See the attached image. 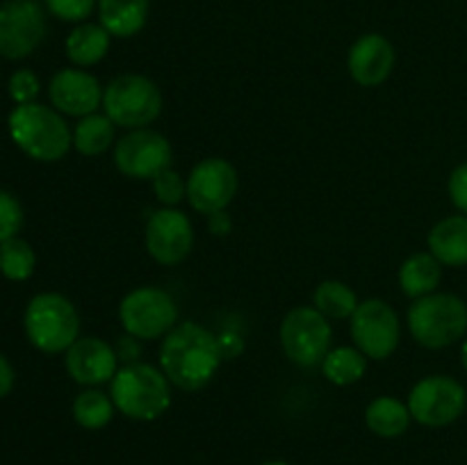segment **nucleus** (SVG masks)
I'll list each match as a JSON object with an SVG mask.
<instances>
[{"label": "nucleus", "instance_id": "nucleus-3", "mask_svg": "<svg viewBox=\"0 0 467 465\" xmlns=\"http://www.w3.org/2000/svg\"><path fill=\"white\" fill-rule=\"evenodd\" d=\"M114 408L137 422H153L171 406V381L162 367L150 363H128L109 381Z\"/></svg>", "mask_w": 467, "mask_h": 465}, {"label": "nucleus", "instance_id": "nucleus-18", "mask_svg": "<svg viewBox=\"0 0 467 465\" xmlns=\"http://www.w3.org/2000/svg\"><path fill=\"white\" fill-rule=\"evenodd\" d=\"M429 253L445 267L467 264V214H451L441 219L429 231Z\"/></svg>", "mask_w": 467, "mask_h": 465}, {"label": "nucleus", "instance_id": "nucleus-17", "mask_svg": "<svg viewBox=\"0 0 467 465\" xmlns=\"http://www.w3.org/2000/svg\"><path fill=\"white\" fill-rule=\"evenodd\" d=\"M395 46L379 32L358 36L347 55V68L360 87H379L390 78L395 68Z\"/></svg>", "mask_w": 467, "mask_h": 465}, {"label": "nucleus", "instance_id": "nucleus-26", "mask_svg": "<svg viewBox=\"0 0 467 465\" xmlns=\"http://www.w3.org/2000/svg\"><path fill=\"white\" fill-rule=\"evenodd\" d=\"M313 304L327 319H351L358 308V294L342 281H322L315 287Z\"/></svg>", "mask_w": 467, "mask_h": 465}, {"label": "nucleus", "instance_id": "nucleus-27", "mask_svg": "<svg viewBox=\"0 0 467 465\" xmlns=\"http://www.w3.org/2000/svg\"><path fill=\"white\" fill-rule=\"evenodd\" d=\"M36 255L30 242L23 237H12L7 242H0V274L7 281L21 283L35 274Z\"/></svg>", "mask_w": 467, "mask_h": 465}, {"label": "nucleus", "instance_id": "nucleus-16", "mask_svg": "<svg viewBox=\"0 0 467 465\" xmlns=\"http://www.w3.org/2000/svg\"><path fill=\"white\" fill-rule=\"evenodd\" d=\"M64 367L68 377L85 388H96L109 383L119 372V356L112 345L103 337L87 336L78 337L67 351H64Z\"/></svg>", "mask_w": 467, "mask_h": 465}, {"label": "nucleus", "instance_id": "nucleus-1", "mask_svg": "<svg viewBox=\"0 0 467 465\" xmlns=\"http://www.w3.org/2000/svg\"><path fill=\"white\" fill-rule=\"evenodd\" d=\"M222 360L219 337L196 322L176 324L160 346V367L182 392L203 390L219 372Z\"/></svg>", "mask_w": 467, "mask_h": 465}, {"label": "nucleus", "instance_id": "nucleus-23", "mask_svg": "<svg viewBox=\"0 0 467 465\" xmlns=\"http://www.w3.org/2000/svg\"><path fill=\"white\" fill-rule=\"evenodd\" d=\"M114 123L108 114H89L82 117L73 128V149L85 158L103 155L114 144Z\"/></svg>", "mask_w": 467, "mask_h": 465}, {"label": "nucleus", "instance_id": "nucleus-13", "mask_svg": "<svg viewBox=\"0 0 467 465\" xmlns=\"http://www.w3.org/2000/svg\"><path fill=\"white\" fill-rule=\"evenodd\" d=\"M240 187L237 169L223 158H205L187 176V201L201 214H214L233 203Z\"/></svg>", "mask_w": 467, "mask_h": 465}, {"label": "nucleus", "instance_id": "nucleus-21", "mask_svg": "<svg viewBox=\"0 0 467 465\" xmlns=\"http://www.w3.org/2000/svg\"><path fill=\"white\" fill-rule=\"evenodd\" d=\"M442 281V264L429 251L409 255L400 267V287L409 299L433 294Z\"/></svg>", "mask_w": 467, "mask_h": 465}, {"label": "nucleus", "instance_id": "nucleus-24", "mask_svg": "<svg viewBox=\"0 0 467 465\" xmlns=\"http://www.w3.org/2000/svg\"><path fill=\"white\" fill-rule=\"evenodd\" d=\"M322 372L333 386H354L368 372V356L358 346H336L324 358Z\"/></svg>", "mask_w": 467, "mask_h": 465}, {"label": "nucleus", "instance_id": "nucleus-10", "mask_svg": "<svg viewBox=\"0 0 467 465\" xmlns=\"http://www.w3.org/2000/svg\"><path fill=\"white\" fill-rule=\"evenodd\" d=\"M46 7L39 0H5L0 5V57L26 59L46 36Z\"/></svg>", "mask_w": 467, "mask_h": 465}, {"label": "nucleus", "instance_id": "nucleus-9", "mask_svg": "<svg viewBox=\"0 0 467 465\" xmlns=\"http://www.w3.org/2000/svg\"><path fill=\"white\" fill-rule=\"evenodd\" d=\"M467 390L463 383L447 374H431L413 386L409 395L410 418L429 429L454 424L465 413Z\"/></svg>", "mask_w": 467, "mask_h": 465}, {"label": "nucleus", "instance_id": "nucleus-35", "mask_svg": "<svg viewBox=\"0 0 467 465\" xmlns=\"http://www.w3.org/2000/svg\"><path fill=\"white\" fill-rule=\"evenodd\" d=\"M208 226H210V232H213V235L226 237L228 232L233 231V219H231V214H228L226 210H222V212L210 214V217H208Z\"/></svg>", "mask_w": 467, "mask_h": 465}, {"label": "nucleus", "instance_id": "nucleus-4", "mask_svg": "<svg viewBox=\"0 0 467 465\" xmlns=\"http://www.w3.org/2000/svg\"><path fill=\"white\" fill-rule=\"evenodd\" d=\"M23 331L41 354H62L80 337V315L73 301L59 292H41L27 301Z\"/></svg>", "mask_w": 467, "mask_h": 465}, {"label": "nucleus", "instance_id": "nucleus-14", "mask_svg": "<svg viewBox=\"0 0 467 465\" xmlns=\"http://www.w3.org/2000/svg\"><path fill=\"white\" fill-rule=\"evenodd\" d=\"M144 244L158 264L182 263L194 249V226L185 212L176 208L155 210L146 222Z\"/></svg>", "mask_w": 467, "mask_h": 465}, {"label": "nucleus", "instance_id": "nucleus-5", "mask_svg": "<svg viewBox=\"0 0 467 465\" xmlns=\"http://www.w3.org/2000/svg\"><path fill=\"white\" fill-rule=\"evenodd\" d=\"M409 331L424 349H447L467 333V304L451 292L415 299L409 308Z\"/></svg>", "mask_w": 467, "mask_h": 465}, {"label": "nucleus", "instance_id": "nucleus-28", "mask_svg": "<svg viewBox=\"0 0 467 465\" xmlns=\"http://www.w3.org/2000/svg\"><path fill=\"white\" fill-rule=\"evenodd\" d=\"M153 191L158 201L167 208H176L182 199H187V182L173 167L164 169L153 178Z\"/></svg>", "mask_w": 467, "mask_h": 465}, {"label": "nucleus", "instance_id": "nucleus-31", "mask_svg": "<svg viewBox=\"0 0 467 465\" xmlns=\"http://www.w3.org/2000/svg\"><path fill=\"white\" fill-rule=\"evenodd\" d=\"M7 91L9 98L16 105L35 103V98L41 91V82L39 78H36V73L30 71V68H18V71H14L12 76H9Z\"/></svg>", "mask_w": 467, "mask_h": 465}, {"label": "nucleus", "instance_id": "nucleus-2", "mask_svg": "<svg viewBox=\"0 0 467 465\" xmlns=\"http://www.w3.org/2000/svg\"><path fill=\"white\" fill-rule=\"evenodd\" d=\"M14 144L36 162H59L73 146V132L62 114L41 103L16 105L7 117Z\"/></svg>", "mask_w": 467, "mask_h": 465}, {"label": "nucleus", "instance_id": "nucleus-32", "mask_svg": "<svg viewBox=\"0 0 467 465\" xmlns=\"http://www.w3.org/2000/svg\"><path fill=\"white\" fill-rule=\"evenodd\" d=\"M447 191H450L451 203H454L461 212L467 214V162L459 164V167L450 173Z\"/></svg>", "mask_w": 467, "mask_h": 465}, {"label": "nucleus", "instance_id": "nucleus-37", "mask_svg": "<svg viewBox=\"0 0 467 465\" xmlns=\"http://www.w3.org/2000/svg\"><path fill=\"white\" fill-rule=\"evenodd\" d=\"M263 465H290V463H285V460H267V463Z\"/></svg>", "mask_w": 467, "mask_h": 465}, {"label": "nucleus", "instance_id": "nucleus-8", "mask_svg": "<svg viewBox=\"0 0 467 465\" xmlns=\"http://www.w3.org/2000/svg\"><path fill=\"white\" fill-rule=\"evenodd\" d=\"M278 337L292 363L299 367H322L331 351L333 331L328 319L315 305H296L283 317Z\"/></svg>", "mask_w": 467, "mask_h": 465}, {"label": "nucleus", "instance_id": "nucleus-22", "mask_svg": "<svg viewBox=\"0 0 467 465\" xmlns=\"http://www.w3.org/2000/svg\"><path fill=\"white\" fill-rule=\"evenodd\" d=\"M409 404L400 401L397 397H377L369 401L365 410V424L369 431L379 438H400L410 427Z\"/></svg>", "mask_w": 467, "mask_h": 465}, {"label": "nucleus", "instance_id": "nucleus-33", "mask_svg": "<svg viewBox=\"0 0 467 465\" xmlns=\"http://www.w3.org/2000/svg\"><path fill=\"white\" fill-rule=\"evenodd\" d=\"M14 383H16V372H14L7 356L0 354V399H5L14 390Z\"/></svg>", "mask_w": 467, "mask_h": 465}, {"label": "nucleus", "instance_id": "nucleus-30", "mask_svg": "<svg viewBox=\"0 0 467 465\" xmlns=\"http://www.w3.org/2000/svg\"><path fill=\"white\" fill-rule=\"evenodd\" d=\"M44 7L59 21L85 23L99 7V0H44Z\"/></svg>", "mask_w": 467, "mask_h": 465}, {"label": "nucleus", "instance_id": "nucleus-34", "mask_svg": "<svg viewBox=\"0 0 467 465\" xmlns=\"http://www.w3.org/2000/svg\"><path fill=\"white\" fill-rule=\"evenodd\" d=\"M117 356H119V360H126V365L137 363V358H140V342H137V337H132V336L119 337Z\"/></svg>", "mask_w": 467, "mask_h": 465}, {"label": "nucleus", "instance_id": "nucleus-11", "mask_svg": "<svg viewBox=\"0 0 467 465\" xmlns=\"http://www.w3.org/2000/svg\"><path fill=\"white\" fill-rule=\"evenodd\" d=\"M351 340L372 360H386L401 340L400 315L388 301L365 299L351 315Z\"/></svg>", "mask_w": 467, "mask_h": 465}, {"label": "nucleus", "instance_id": "nucleus-19", "mask_svg": "<svg viewBox=\"0 0 467 465\" xmlns=\"http://www.w3.org/2000/svg\"><path fill=\"white\" fill-rule=\"evenodd\" d=\"M99 23L117 39H128L144 30L150 0H99Z\"/></svg>", "mask_w": 467, "mask_h": 465}, {"label": "nucleus", "instance_id": "nucleus-15", "mask_svg": "<svg viewBox=\"0 0 467 465\" xmlns=\"http://www.w3.org/2000/svg\"><path fill=\"white\" fill-rule=\"evenodd\" d=\"M103 85L85 68H59L48 82V98L59 114L89 117L103 108Z\"/></svg>", "mask_w": 467, "mask_h": 465}, {"label": "nucleus", "instance_id": "nucleus-29", "mask_svg": "<svg viewBox=\"0 0 467 465\" xmlns=\"http://www.w3.org/2000/svg\"><path fill=\"white\" fill-rule=\"evenodd\" d=\"M26 212H23L21 201L7 190H0V242H7L21 232Z\"/></svg>", "mask_w": 467, "mask_h": 465}, {"label": "nucleus", "instance_id": "nucleus-7", "mask_svg": "<svg viewBox=\"0 0 467 465\" xmlns=\"http://www.w3.org/2000/svg\"><path fill=\"white\" fill-rule=\"evenodd\" d=\"M119 322L137 340H158L176 328L178 304L162 287H135L119 304Z\"/></svg>", "mask_w": 467, "mask_h": 465}, {"label": "nucleus", "instance_id": "nucleus-20", "mask_svg": "<svg viewBox=\"0 0 467 465\" xmlns=\"http://www.w3.org/2000/svg\"><path fill=\"white\" fill-rule=\"evenodd\" d=\"M109 41H112V35L100 23H78L68 32L64 50L71 64H76L78 68H87L103 62L109 50Z\"/></svg>", "mask_w": 467, "mask_h": 465}, {"label": "nucleus", "instance_id": "nucleus-12", "mask_svg": "<svg viewBox=\"0 0 467 465\" xmlns=\"http://www.w3.org/2000/svg\"><path fill=\"white\" fill-rule=\"evenodd\" d=\"M173 149L167 137L150 128H137L123 135L114 146V164L132 181H153L171 167Z\"/></svg>", "mask_w": 467, "mask_h": 465}, {"label": "nucleus", "instance_id": "nucleus-25", "mask_svg": "<svg viewBox=\"0 0 467 465\" xmlns=\"http://www.w3.org/2000/svg\"><path fill=\"white\" fill-rule=\"evenodd\" d=\"M114 410L117 408H114L112 397L96 390V388L82 390L71 404L73 419H76L82 429H89V431H99V429L108 427L114 418Z\"/></svg>", "mask_w": 467, "mask_h": 465}, {"label": "nucleus", "instance_id": "nucleus-36", "mask_svg": "<svg viewBox=\"0 0 467 465\" xmlns=\"http://www.w3.org/2000/svg\"><path fill=\"white\" fill-rule=\"evenodd\" d=\"M461 363H463V367H465V372H467V337H465L463 346H461Z\"/></svg>", "mask_w": 467, "mask_h": 465}, {"label": "nucleus", "instance_id": "nucleus-6", "mask_svg": "<svg viewBox=\"0 0 467 465\" xmlns=\"http://www.w3.org/2000/svg\"><path fill=\"white\" fill-rule=\"evenodd\" d=\"M162 91L141 73L117 76L103 94V109L109 121L126 130L149 128L162 114Z\"/></svg>", "mask_w": 467, "mask_h": 465}]
</instances>
